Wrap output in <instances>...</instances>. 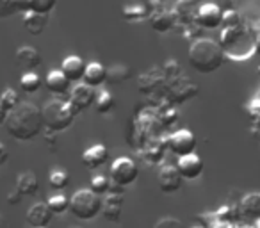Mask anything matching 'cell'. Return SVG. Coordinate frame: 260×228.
<instances>
[{
    "instance_id": "obj_1",
    "label": "cell",
    "mask_w": 260,
    "mask_h": 228,
    "mask_svg": "<svg viewBox=\"0 0 260 228\" xmlns=\"http://www.w3.org/2000/svg\"><path fill=\"white\" fill-rule=\"evenodd\" d=\"M4 125L8 134L18 141H30L40 136L41 128L45 127L41 109L30 102H20L13 111H9Z\"/></svg>"
},
{
    "instance_id": "obj_2",
    "label": "cell",
    "mask_w": 260,
    "mask_h": 228,
    "mask_svg": "<svg viewBox=\"0 0 260 228\" xmlns=\"http://www.w3.org/2000/svg\"><path fill=\"white\" fill-rule=\"evenodd\" d=\"M224 52L210 38H198L189 47V64L198 73H214L224 62Z\"/></svg>"
},
{
    "instance_id": "obj_3",
    "label": "cell",
    "mask_w": 260,
    "mask_h": 228,
    "mask_svg": "<svg viewBox=\"0 0 260 228\" xmlns=\"http://www.w3.org/2000/svg\"><path fill=\"white\" fill-rule=\"evenodd\" d=\"M77 114L79 112L72 107V104L68 100H61V98H54V100L47 102L41 109L43 125L48 131L54 132H62L72 127Z\"/></svg>"
},
{
    "instance_id": "obj_4",
    "label": "cell",
    "mask_w": 260,
    "mask_h": 228,
    "mask_svg": "<svg viewBox=\"0 0 260 228\" xmlns=\"http://www.w3.org/2000/svg\"><path fill=\"white\" fill-rule=\"evenodd\" d=\"M219 45L224 55H234L235 59H246V55L255 52V40H249L248 30L242 25L223 27Z\"/></svg>"
},
{
    "instance_id": "obj_5",
    "label": "cell",
    "mask_w": 260,
    "mask_h": 228,
    "mask_svg": "<svg viewBox=\"0 0 260 228\" xmlns=\"http://www.w3.org/2000/svg\"><path fill=\"white\" fill-rule=\"evenodd\" d=\"M70 212L80 221H91L102 212V198L91 189H79L70 198Z\"/></svg>"
},
{
    "instance_id": "obj_6",
    "label": "cell",
    "mask_w": 260,
    "mask_h": 228,
    "mask_svg": "<svg viewBox=\"0 0 260 228\" xmlns=\"http://www.w3.org/2000/svg\"><path fill=\"white\" fill-rule=\"evenodd\" d=\"M109 175H111V180L114 182V184L126 187V185L134 184V182L138 180L139 168L130 157H118V159L111 164Z\"/></svg>"
},
{
    "instance_id": "obj_7",
    "label": "cell",
    "mask_w": 260,
    "mask_h": 228,
    "mask_svg": "<svg viewBox=\"0 0 260 228\" xmlns=\"http://www.w3.org/2000/svg\"><path fill=\"white\" fill-rule=\"evenodd\" d=\"M196 145H198L196 143V136L191 131H185V128L173 132L170 136V139H168V146H170V150L177 157L192 153L196 150Z\"/></svg>"
},
{
    "instance_id": "obj_8",
    "label": "cell",
    "mask_w": 260,
    "mask_h": 228,
    "mask_svg": "<svg viewBox=\"0 0 260 228\" xmlns=\"http://www.w3.org/2000/svg\"><path fill=\"white\" fill-rule=\"evenodd\" d=\"M182 175L178 171L177 166L173 164H166V166H160L159 173H157V182H159V187L162 192L171 194V192H177L182 187Z\"/></svg>"
},
{
    "instance_id": "obj_9",
    "label": "cell",
    "mask_w": 260,
    "mask_h": 228,
    "mask_svg": "<svg viewBox=\"0 0 260 228\" xmlns=\"http://www.w3.org/2000/svg\"><path fill=\"white\" fill-rule=\"evenodd\" d=\"M94 98H96V91H94V87H91V86H87V84L82 82V84H77V86L72 89L68 102L72 104V107L75 109L77 112H82L94 104Z\"/></svg>"
},
{
    "instance_id": "obj_10",
    "label": "cell",
    "mask_w": 260,
    "mask_h": 228,
    "mask_svg": "<svg viewBox=\"0 0 260 228\" xmlns=\"http://www.w3.org/2000/svg\"><path fill=\"white\" fill-rule=\"evenodd\" d=\"M177 168H178V171H180L182 178L196 180V178L202 177V173H203V160L198 153L192 152V153H187V155L178 157Z\"/></svg>"
},
{
    "instance_id": "obj_11",
    "label": "cell",
    "mask_w": 260,
    "mask_h": 228,
    "mask_svg": "<svg viewBox=\"0 0 260 228\" xmlns=\"http://www.w3.org/2000/svg\"><path fill=\"white\" fill-rule=\"evenodd\" d=\"M223 22V11L216 4H203L200 6L196 13V23L203 29H217Z\"/></svg>"
},
{
    "instance_id": "obj_12",
    "label": "cell",
    "mask_w": 260,
    "mask_h": 228,
    "mask_svg": "<svg viewBox=\"0 0 260 228\" xmlns=\"http://www.w3.org/2000/svg\"><path fill=\"white\" fill-rule=\"evenodd\" d=\"M198 93H200L198 84L191 82V80L184 79V77H178L177 84L170 87L171 102H177V104H184L187 100H192Z\"/></svg>"
},
{
    "instance_id": "obj_13",
    "label": "cell",
    "mask_w": 260,
    "mask_h": 228,
    "mask_svg": "<svg viewBox=\"0 0 260 228\" xmlns=\"http://www.w3.org/2000/svg\"><path fill=\"white\" fill-rule=\"evenodd\" d=\"M121 205H123V194H114V192H107L105 200H102V212L107 221L118 223L121 217Z\"/></svg>"
},
{
    "instance_id": "obj_14",
    "label": "cell",
    "mask_w": 260,
    "mask_h": 228,
    "mask_svg": "<svg viewBox=\"0 0 260 228\" xmlns=\"http://www.w3.org/2000/svg\"><path fill=\"white\" fill-rule=\"evenodd\" d=\"M84 70H86V62L79 55H68L61 62V72L64 73L70 82H80L84 77Z\"/></svg>"
},
{
    "instance_id": "obj_15",
    "label": "cell",
    "mask_w": 260,
    "mask_h": 228,
    "mask_svg": "<svg viewBox=\"0 0 260 228\" xmlns=\"http://www.w3.org/2000/svg\"><path fill=\"white\" fill-rule=\"evenodd\" d=\"M52 217H54V214H52V210L48 209L47 203H34V205L27 210V223H29L32 228L48 226Z\"/></svg>"
},
{
    "instance_id": "obj_16",
    "label": "cell",
    "mask_w": 260,
    "mask_h": 228,
    "mask_svg": "<svg viewBox=\"0 0 260 228\" xmlns=\"http://www.w3.org/2000/svg\"><path fill=\"white\" fill-rule=\"evenodd\" d=\"M16 64L22 66V68L25 70H36L41 66V62H43V59H41V54L36 50L34 47H20L18 50H16Z\"/></svg>"
},
{
    "instance_id": "obj_17",
    "label": "cell",
    "mask_w": 260,
    "mask_h": 228,
    "mask_svg": "<svg viewBox=\"0 0 260 228\" xmlns=\"http://www.w3.org/2000/svg\"><path fill=\"white\" fill-rule=\"evenodd\" d=\"M47 25H48V15H41V13H36V11H32V9L23 13V27H25V30L30 36H40V34H43Z\"/></svg>"
},
{
    "instance_id": "obj_18",
    "label": "cell",
    "mask_w": 260,
    "mask_h": 228,
    "mask_svg": "<svg viewBox=\"0 0 260 228\" xmlns=\"http://www.w3.org/2000/svg\"><path fill=\"white\" fill-rule=\"evenodd\" d=\"M107 157L109 152L104 145H93L82 153V164L89 170H96V168L104 166Z\"/></svg>"
},
{
    "instance_id": "obj_19",
    "label": "cell",
    "mask_w": 260,
    "mask_h": 228,
    "mask_svg": "<svg viewBox=\"0 0 260 228\" xmlns=\"http://www.w3.org/2000/svg\"><path fill=\"white\" fill-rule=\"evenodd\" d=\"M107 80V68L100 62H87L84 70L82 82L91 87H98Z\"/></svg>"
},
{
    "instance_id": "obj_20",
    "label": "cell",
    "mask_w": 260,
    "mask_h": 228,
    "mask_svg": "<svg viewBox=\"0 0 260 228\" xmlns=\"http://www.w3.org/2000/svg\"><path fill=\"white\" fill-rule=\"evenodd\" d=\"M70 80L66 79V75L61 72V68L59 70H50L47 75V79H45V86H47V89L50 91L52 94H64L68 93L70 89Z\"/></svg>"
},
{
    "instance_id": "obj_21",
    "label": "cell",
    "mask_w": 260,
    "mask_h": 228,
    "mask_svg": "<svg viewBox=\"0 0 260 228\" xmlns=\"http://www.w3.org/2000/svg\"><path fill=\"white\" fill-rule=\"evenodd\" d=\"M40 189V180H38L34 171H23L16 178V191L22 196H34Z\"/></svg>"
},
{
    "instance_id": "obj_22",
    "label": "cell",
    "mask_w": 260,
    "mask_h": 228,
    "mask_svg": "<svg viewBox=\"0 0 260 228\" xmlns=\"http://www.w3.org/2000/svg\"><path fill=\"white\" fill-rule=\"evenodd\" d=\"M177 23V15L171 11H157L150 16V25L155 32H168L173 29V25Z\"/></svg>"
},
{
    "instance_id": "obj_23",
    "label": "cell",
    "mask_w": 260,
    "mask_h": 228,
    "mask_svg": "<svg viewBox=\"0 0 260 228\" xmlns=\"http://www.w3.org/2000/svg\"><path fill=\"white\" fill-rule=\"evenodd\" d=\"M239 212L249 219H258L260 217V192H249L241 200Z\"/></svg>"
},
{
    "instance_id": "obj_24",
    "label": "cell",
    "mask_w": 260,
    "mask_h": 228,
    "mask_svg": "<svg viewBox=\"0 0 260 228\" xmlns=\"http://www.w3.org/2000/svg\"><path fill=\"white\" fill-rule=\"evenodd\" d=\"M162 80H164V73H159L155 68L150 70V72L143 73V75L139 77V80H138L139 91H141V93H152L153 89H157V87L160 86Z\"/></svg>"
},
{
    "instance_id": "obj_25",
    "label": "cell",
    "mask_w": 260,
    "mask_h": 228,
    "mask_svg": "<svg viewBox=\"0 0 260 228\" xmlns=\"http://www.w3.org/2000/svg\"><path fill=\"white\" fill-rule=\"evenodd\" d=\"M121 16L126 20V22H143V20H146L150 16V11L145 8V6L141 4H134V6H125V8L121 9Z\"/></svg>"
},
{
    "instance_id": "obj_26",
    "label": "cell",
    "mask_w": 260,
    "mask_h": 228,
    "mask_svg": "<svg viewBox=\"0 0 260 228\" xmlns=\"http://www.w3.org/2000/svg\"><path fill=\"white\" fill-rule=\"evenodd\" d=\"M132 77V70L125 64H112L111 68L107 70V80L111 84L116 82H125Z\"/></svg>"
},
{
    "instance_id": "obj_27",
    "label": "cell",
    "mask_w": 260,
    "mask_h": 228,
    "mask_svg": "<svg viewBox=\"0 0 260 228\" xmlns=\"http://www.w3.org/2000/svg\"><path fill=\"white\" fill-rule=\"evenodd\" d=\"M20 87H22V91H25V93H36V91H40L41 87V79L38 73L34 72H27L22 75V79H20Z\"/></svg>"
},
{
    "instance_id": "obj_28",
    "label": "cell",
    "mask_w": 260,
    "mask_h": 228,
    "mask_svg": "<svg viewBox=\"0 0 260 228\" xmlns=\"http://www.w3.org/2000/svg\"><path fill=\"white\" fill-rule=\"evenodd\" d=\"M47 205L52 210V214H64L66 210H70V198L59 192V194H54L47 200Z\"/></svg>"
},
{
    "instance_id": "obj_29",
    "label": "cell",
    "mask_w": 260,
    "mask_h": 228,
    "mask_svg": "<svg viewBox=\"0 0 260 228\" xmlns=\"http://www.w3.org/2000/svg\"><path fill=\"white\" fill-rule=\"evenodd\" d=\"M48 184H50V187L55 189V191H62V189H66L70 184L68 171L66 170H54L50 175H48Z\"/></svg>"
},
{
    "instance_id": "obj_30",
    "label": "cell",
    "mask_w": 260,
    "mask_h": 228,
    "mask_svg": "<svg viewBox=\"0 0 260 228\" xmlns=\"http://www.w3.org/2000/svg\"><path fill=\"white\" fill-rule=\"evenodd\" d=\"M93 105L100 114H107V112L114 107V96H112L109 91H100V93H96V98H94Z\"/></svg>"
},
{
    "instance_id": "obj_31",
    "label": "cell",
    "mask_w": 260,
    "mask_h": 228,
    "mask_svg": "<svg viewBox=\"0 0 260 228\" xmlns=\"http://www.w3.org/2000/svg\"><path fill=\"white\" fill-rule=\"evenodd\" d=\"M0 104L4 105L6 111H13V109L16 107V105L20 104V94L16 89H13V87H8V89L2 91V94H0Z\"/></svg>"
},
{
    "instance_id": "obj_32",
    "label": "cell",
    "mask_w": 260,
    "mask_h": 228,
    "mask_svg": "<svg viewBox=\"0 0 260 228\" xmlns=\"http://www.w3.org/2000/svg\"><path fill=\"white\" fill-rule=\"evenodd\" d=\"M109 185H111V178L104 177V175H96V177L91 178V191L94 194L102 196V194H107L109 191Z\"/></svg>"
},
{
    "instance_id": "obj_33",
    "label": "cell",
    "mask_w": 260,
    "mask_h": 228,
    "mask_svg": "<svg viewBox=\"0 0 260 228\" xmlns=\"http://www.w3.org/2000/svg\"><path fill=\"white\" fill-rule=\"evenodd\" d=\"M55 4H57V0H32V11L41 13V15H50Z\"/></svg>"
},
{
    "instance_id": "obj_34",
    "label": "cell",
    "mask_w": 260,
    "mask_h": 228,
    "mask_svg": "<svg viewBox=\"0 0 260 228\" xmlns=\"http://www.w3.org/2000/svg\"><path fill=\"white\" fill-rule=\"evenodd\" d=\"M241 25V15L234 9L223 13V22H221V27H235Z\"/></svg>"
},
{
    "instance_id": "obj_35",
    "label": "cell",
    "mask_w": 260,
    "mask_h": 228,
    "mask_svg": "<svg viewBox=\"0 0 260 228\" xmlns=\"http://www.w3.org/2000/svg\"><path fill=\"white\" fill-rule=\"evenodd\" d=\"M153 228H185V226L180 219H177V217L166 216V217H160Z\"/></svg>"
},
{
    "instance_id": "obj_36",
    "label": "cell",
    "mask_w": 260,
    "mask_h": 228,
    "mask_svg": "<svg viewBox=\"0 0 260 228\" xmlns=\"http://www.w3.org/2000/svg\"><path fill=\"white\" fill-rule=\"evenodd\" d=\"M15 13H18V11H16L13 0H0V20L9 18V16H13Z\"/></svg>"
},
{
    "instance_id": "obj_37",
    "label": "cell",
    "mask_w": 260,
    "mask_h": 228,
    "mask_svg": "<svg viewBox=\"0 0 260 228\" xmlns=\"http://www.w3.org/2000/svg\"><path fill=\"white\" fill-rule=\"evenodd\" d=\"M13 2H15L16 11L20 13H27L32 9V0H13Z\"/></svg>"
},
{
    "instance_id": "obj_38",
    "label": "cell",
    "mask_w": 260,
    "mask_h": 228,
    "mask_svg": "<svg viewBox=\"0 0 260 228\" xmlns=\"http://www.w3.org/2000/svg\"><path fill=\"white\" fill-rule=\"evenodd\" d=\"M22 198H23V196L20 194L18 191H15V192H9V196H8V202L11 203V205H16V203H20V202H22Z\"/></svg>"
},
{
    "instance_id": "obj_39",
    "label": "cell",
    "mask_w": 260,
    "mask_h": 228,
    "mask_svg": "<svg viewBox=\"0 0 260 228\" xmlns=\"http://www.w3.org/2000/svg\"><path fill=\"white\" fill-rule=\"evenodd\" d=\"M8 157H9L8 148H6L4 143H0V166H2V164H6V160H8Z\"/></svg>"
},
{
    "instance_id": "obj_40",
    "label": "cell",
    "mask_w": 260,
    "mask_h": 228,
    "mask_svg": "<svg viewBox=\"0 0 260 228\" xmlns=\"http://www.w3.org/2000/svg\"><path fill=\"white\" fill-rule=\"evenodd\" d=\"M6 118H8V111L4 109V105L0 104V125L6 123Z\"/></svg>"
},
{
    "instance_id": "obj_41",
    "label": "cell",
    "mask_w": 260,
    "mask_h": 228,
    "mask_svg": "<svg viewBox=\"0 0 260 228\" xmlns=\"http://www.w3.org/2000/svg\"><path fill=\"white\" fill-rule=\"evenodd\" d=\"M255 52H258V54H260V36L255 40Z\"/></svg>"
},
{
    "instance_id": "obj_42",
    "label": "cell",
    "mask_w": 260,
    "mask_h": 228,
    "mask_svg": "<svg viewBox=\"0 0 260 228\" xmlns=\"http://www.w3.org/2000/svg\"><path fill=\"white\" fill-rule=\"evenodd\" d=\"M255 228H260V217L256 219V223H255Z\"/></svg>"
},
{
    "instance_id": "obj_43",
    "label": "cell",
    "mask_w": 260,
    "mask_h": 228,
    "mask_svg": "<svg viewBox=\"0 0 260 228\" xmlns=\"http://www.w3.org/2000/svg\"><path fill=\"white\" fill-rule=\"evenodd\" d=\"M191 228H203V226H191Z\"/></svg>"
},
{
    "instance_id": "obj_44",
    "label": "cell",
    "mask_w": 260,
    "mask_h": 228,
    "mask_svg": "<svg viewBox=\"0 0 260 228\" xmlns=\"http://www.w3.org/2000/svg\"><path fill=\"white\" fill-rule=\"evenodd\" d=\"M38 228H47V226H38Z\"/></svg>"
},
{
    "instance_id": "obj_45",
    "label": "cell",
    "mask_w": 260,
    "mask_h": 228,
    "mask_svg": "<svg viewBox=\"0 0 260 228\" xmlns=\"http://www.w3.org/2000/svg\"><path fill=\"white\" fill-rule=\"evenodd\" d=\"M253 228H255V226H253Z\"/></svg>"
},
{
    "instance_id": "obj_46",
    "label": "cell",
    "mask_w": 260,
    "mask_h": 228,
    "mask_svg": "<svg viewBox=\"0 0 260 228\" xmlns=\"http://www.w3.org/2000/svg\"><path fill=\"white\" fill-rule=\"evenodd\" d=\"M75 228H77V226H75Z\"/></svg>"
}]
</instances>
